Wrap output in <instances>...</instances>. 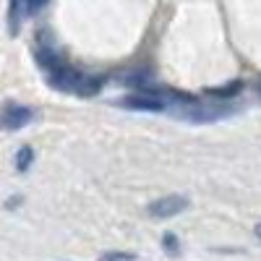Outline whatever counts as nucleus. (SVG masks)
Wrapping results in <instances>:
<instances>
[{
  "mask_svg": "<svg viewBox=\"0 0 261 261\" xmlns=\"http://www.w3.org/2000/svg\"><path fill=\"white\" fill-rule=\"evenodd\" d=\"M50 84L55 86V89L60 92H71V94H79V97H92L99 92V86H102V79H89V76H84L81 71L71 68L68 63L60 65V68L50 71Z\"/></svg>",
  "mask_w": 261,
  "mask_h": 261,
  "instance_id": "obj_1",
  "label": "nucleus"
},
{
  "mask_svg": "<svg viewBox=\"0 0 261 261\" xmlns=\"http://www.w3.org/2000/svg\"><path fill=\"white\" fill-rule=\"evenodd\" d=\"M186 110H180L178 115L193 123H212V120H220L225 115H230V105H201V102H186L183 105Z\"/></svg>",
  "mask_w": 261,
  "mask_h": 261,
  "instance_id": "obj_2",
  "label": "nucleus"
},
{
  "mask_svg": "<svg viewBox=\"0 0 261 261\" xmlns=\"http://www.w3.org/2000/svg\"><path fill=\"white\" fill-rule=\"evenodd\" d=\"M183 209H188V199H186V196H178V193L162 196V199L151 201V204L146 206V212L154 217V220H167V217L180 214Z\"/></svg>",
  "mask_w": 261,
  "mask_h": 261,
  "instance_id": "obj_3",
  "label": "nucleus"
},
{
  "mask_svg": "<svg viewBox=\"0 0 261 261\" xmlns=\"http://www.w3.org/2000/svg\"><path fill=\"white\" fill-rule=\"evenodd\" d=\"M34 118V110L29 105H18V102H6L3 107V128L6 130H16V128H24L29 125Z\"/></svg>",
  "mask_w": 261,
  "mask_h": 261,
  "instance_id": "obj_4",
  "label": "nucleus"
},
{
  "mask_svg": "<svg viewBox=\"0 0 261 261\" xmlns=\"http://www.w3.org/2000/svg\"><path fill=\"white\" fill-rule=\"evenodd\" d=\"M120 107H128V110H149V113H162V110H165V99H162V97H157V94L141 92V94H134V97H125V99H120Z\"/></svg>",
  "mask_w": 261,
  "mask_h": 261,
  "instance_id": "obj_5",
  "label": "nucleus"
},
{
  "mask_svg": "<svg viewBox=\"0 0 261 261\" xmlns=\"http://www.w3.org/2000/svg\"><path fill=\"white\" fill-rule=\"evenodd\" d=\"M21 11H24V0H8V34H11V37L18 34Z\"/></svg>",
  "mask_w": 261,
  "mask_h": 261,
  "instance_id": "obj_6",
  "label": "nucleus"
},
{
  "mask_svg": "<svg viewBox=\"0 0 261 261\" xmlns=\"http://www.w3.org/2000/svg\"><path fill=\"white\" fill-rule=\"evenodd\" d=\"M241 89H243V81H230V84H225V86H214V89H206V94L214 97V99H227V97H235Z\"/></svg>",
  "mask_w": 261,
  "mask_h": 261,
  "instance_id": "obj_7",
  "label": "nucleus"
},
{
  "mask_svg": "<svg viewBox=\"0 0 261 261\" xmlns=\"http://www.w3.org/2000/svg\"><path fill=\"white\" fill-rule=\"evenodd\" d=\"M32 162H34V149H32V146H21L18 154H16V167H18L21 172H27V170L32 167Z\"/></svg>",
  "mask_w": 261,
  "mask_h": 261,
  "instance_id": "obj_8",
  "label": "nucleus"
},
{
  "mask_svg": "<svg viewBox=\"0 0 261 261\" xmlns=\"http://www.w3.org/2000/svg\"><path fill=\"white\" fill-rule=\"evenodd\" d=\"M162 246H165V251H167L170 256H178V253H180V246H178V238L172 235V232H165V238H162Z\"/></svg>",
  "mask_w": 261,
  "mask_h": 261,
  "instance_id": "obj_9",
  "label": "nucleus"
},
{
  "mask_svg": "<svg viewBox=\"0 0 261 261\" xmlns=\"http://www.w3.org/2000/svg\"><path fill=\"white\" fill-rule=\"evenodd\" d=\"M99 261H136L134 253H123V251H107L99 256Z\"/></svg>",
  "mask_w": 261,
  "mask_h": 261,
  "instance_id": "obj_10",
  "label": "nucleus"
},
{
  "mask_svg": "<svg viewBox=\"0 0 261 261\" xmlns=\"http://www.w3.org/2000/svg\"><path fill=\"white\" fill-rule=\"evenodd\" d=\"M47 3H50V0H27V11L29 13H37L39 8H45Z\"/></svg>",
  "mask_w": 261,
  "mask_h": 261,
  "instance_id": "obj_11",
  "label": "nucleus"
},
{
  "mask_svg": "<svg viewBox=\"0 0 261 261\" xmlns=\"http://www.w3.org/2000/svg\"><path fill=\"white\" fill-rule=\"evenodd\" d=\"M18 201H21V199H18V196H13V199H8V201H6V209H13V206H16Z\"/></svg>",
  "mask_w": 261,
  "mask_h": 261,
  "instance_id": "obj_12",
  "label": "nucleus"
},
{
  "mask_svg": "<svg viewBox=\"0 0 261 261\" xmlns=\"http://www.w3.org/2000/svg\"><path fill=\"white\" fill-rule=\"evenodd\" d=\"M253 232H256V238H258V241H261V222H258V225L253 227Z\"/></svg>",
  "mask_w": 261,
  "mask_h": 261,
  "instance_id": "obj_13",
  "label": "nucleus"
},
{
  "mask_svg": "<svg viewBox=\"0 0 261 261\" xmlns=\"http://www.w3.org/2000/svg\"><path fill=\"white\" fill-rule=\"evenodd\" d=\"M258 92H261V84H258Z\"/></svg>",
  "mask_w": 261,
  "mask_h": 261,
  "instance_id": "obj_14",
  "label": "nucleus"
}]
</instances>
